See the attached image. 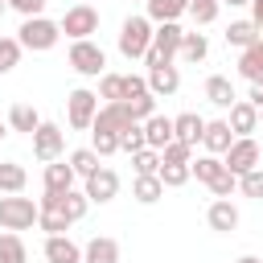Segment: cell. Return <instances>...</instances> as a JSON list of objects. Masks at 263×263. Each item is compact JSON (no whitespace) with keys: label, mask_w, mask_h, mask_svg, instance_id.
I'll return each mask as SVG.
<instances>
[{"label":"cell","mask_w":263,"mask_h":263,"mask_svg":"<svg viewBox=\"0 0 263 263\" xmlns=\"http://www.w3.org/2000/svg\"><path fill=\"white\" fill-rule=\"evenodd\" d=\"M21 37V49H33V53H45V49H53L58 45V37H62V29H58V21H45V16H25V25L16 29Z\"/></svg>","instance_id":"6da1fadb"},{"label":"cell","mask_w":263,"mask_h":263,"mask_svg":"<svg viewBox=\"0 0 263 263\" xmlns=\"http://www.w3.org/2000/svg\"><path fill=\"white\" fill-rule=\"evenodd\" d=\"M4 4H8V0H0V12H4Z\"/></svg>","instance_id":"816d5d0a"},{"label":"cell","mask_w":263,"mask_h":263,"mask_svg":"<svg viewBox=\"0 0 263 263\" xmlns=\"http://www.w3.org/2000/svg\"><path fill=\"white\" fill-rule=\"evenodd\" d=\"M58 29H62L66 37H74V41L90 37V33L99 29V12H95V4H74V8H66V16L58 21Z\"/></svg>","instance_id":"ba28073f"},{"label":"cell","mask_w":263,"mask_h":263,"mask_svg":"<svg viewBox=\"0 0 263 263\" xmlns=\"http://www.w3.org/2000/svg\"><path fill=\"white\" fill-rule=\"evenodd\" d=\"M82 263H119V242L107 238V234H95L82 247Z\"/></svg>","instance_id":"e0dca14e"},{"label":"cell","mask_w":263,"mask_h":263,"mask_svg":"<svg viewBox=\"0 0 263 263\" xmlns=\"http://www.w3.org/2000/svg\"><path fill=\"white\" fill-rule=\"evenodd\" d=\"M140 148H148L144 144V123H127L119 132V152H140Z\"/></svg>","instance_id":"d590c367"},{"label":"cell","mask_w":263,"mask_h":263,"mask_svg":"<svg viewBox=\"0 0 263 263\" xmlns=\"http://www.w3.org/2000/svg\"><path fill=\"white\" fill-rule=\"evenodd\" d=\"M119 90H123V74H99V99L115 103V99H119Z\"/></svg>","instance_id":"ab89813d"},{"label":"cell","mask_w":263,"mask_h":263,"mask_svg":"<svg viewBox=\"0 0 263 263\" xmlns=\"http://www.w3.org/2000/svg\"><path fill=\"white\" fill-rule=\"evenodd\" d=\"M148 45H152V21L148 16H127L123 29H119V53L127 62H136V58L148 53Z\"/></svg>","instance_id":"7a4b0ae2"},{"label":"cell","mask_w":263,"mask_h":263,"mask_svg":"<svg viewBox=\"0 0 263 263\" xmlns=\"http://www.w3.org/2000/svg\"><path fill=\"white\" fill-rule=\"evenodd\" d=\"M62 210H66V218H70V222H78V218L90 210V197H86V193H78V189H66V193H62Z\"/></svg>","instance_id":"d6a6232c"},{"label":"cell","mask_w":263,"mask_h":263,"mask_svg":"<svg viewBox=\"0 0 263 263\" xmlns=\"http://www.w3.org/2000/svg\"><path fill=\"white\" fill-rule=\"evenodd\" d=\"M148 90V82L140 78V74H123V90H119V103H127V99H136V95H144Z\"/></svg>","instance_id":"ee69618b"},{"label":"cell","mask_w":263,"mask_h":263,"mask_svg":"<svg viewBox=\"0 0 263 263\" xmlns=\"http://www.w3.org/2000/svg\"><path fill=\"white\" fill-rule=\"evenodd\" d=\"M218 4H222V0H189V16H193L197 25H210V21L218 16Z\"/></svg>","instance_id":"f35d334b"},{"label":"cell","mask_w":263,"mask_h":263,"mask_svg":"<svg viewBox=\"0 0 263 263\" xmlns=\"http://www.w3.org/2000/svg\"><path fill=\"white\" fill-rule=\"evenodd\" d=\"M238 74H242L247 82H259V78H263V37H259L255 45L242 49V58H238Z\"/></svg>","instance_id":"ffe728a7"},{"label":"cell","mask_w":263,"mask_h":263,"mask_svg":"<svg viewBox=\"0 0 263 263\" xmlns=\"http://www.w3.org/2000/svg\"><path fill=\"white\" fill-rule=\"evenodd\" d=\"M222 4H230V8H242V4H251V0H222Z\"/></svg>","instance_id":"c3c4849f"},{"label":"cell","mask_w":263,"mask_h":263,"mask_svg":"<svg viewBox=\"0 0 263 263\" xmlns=\"http://www.w3.org/2000/svg\"><path fill=\"white\" fill-rule=\"evenodd\" d=\"M0 263H29V251H25V238L16 230L0 234Z\"/></svg>","instance_id":"d4e9b609"},{"label":"cell","mask_w":263,"mask_h":263,"mask_svg":"<svg viewBox=\"0 0 263 263\" xmlns=\"http://www.w3.org/2000/svg\"><path fill=\"white\" fill-rule=\"evenodd\" d=\"M132 168H136V177H156V173H160V152H156V148L132 152Z\"/></svg>","instance_id":"4dcf8cb0"},{"label":"cell","mask_w":263,"mask_h":263,"mask_svg":"<svg viewBox=\"0 0 263 263\" xmlns=\"http://www.w3.org/2000/svg\"><path fill=\"white\" fill-rule=\"evenodd\" d=\"M127 123H136V119H132V111H127V103H119V99H115V103H107V107H99V111H95L90 132H115V136H119Z\"/></svg>","instance_id":"8fae6325"},{"label":"cell","mask_w":263,"mask_h":263,"mask_svg":"<svg viewBox=\"0 0 263 263\" xmlns=\"http://www.w3.org/2000/svg\"><path fill=\"white\" fill-rule=\"evenodd\" d=\"M45 259L49 263H82V247L70 242L66 234H49L45 238Z\"/></svg>","instance_id":"2e32d148"},{"label":"cell","mask_w":263,"mask_h":263,"mask_svg":"<svg viewBox=\"0 0 263 263\" xmlns=\"http://www.w3.org/2000/svg\"><path fill=\"white\" fill-rule=\"evenodd\" d=\"M259 156H263V148H259L251 136H234V144L222 152V164H226L234 177H242V173H251V168L259 164Z\"/></svg>","instance_id":"8992f818"},{"label":"cell","mask_w":263,"mask_h":263,"mask_svg":"<svg viewBox=\"0 0 263 263\" xmlns=\"http://www.w3.org/2000/svg\"><path fill=\"white\" fill-rule=\"evenodd\" d=\"M16 62H21V41L16 37H0V74L16 70Z\"/></svg>","instance_id":"74e56055"},{"label":"cell","mask_w":263,"mask_h":263,"mask_svg":"<svg viewBox=\"0 0 263 263\" xmlns=\"http://www.w3.org/2000/svg\"><path fill=\"white\" fill-rule=\"evenodd\" d=\"M201 132H205V119H201L197 111H185V115L173 119V140H181V144H189V148H197Z\"/></svg>","instance_id":"9a60e30c"},{"label":"cell","mask_w":263,"mask_h":263,"mask_svg":"<svg viewBox=\"0 0 263 263\" xmlns=\"http://www.w3.org/2000/svg\"><path fill=\"white\" fill-rule=\"evenodd\" d=\"M247 103H251V107H263V78H259V82H251V95H247Z\"/></svg>","instance_id":"bcb514c9"},{"label":"cell","mask_w":263,"mask_h":263,"mask_svg":"<svg viewBox=\"0 0 263 263\" xmlns=\"http://www.w3.org/2000/svg\"><path fill=\"white\" fill-rule=\"evenodd\" d=\"M90 148L99 156H111V152H119V136L115 132H90Z\"/></svg>","instance_id":"60d3db41"},{"label":"cell","mask_w":263,"mask_h":263,"mask_svg":"<svg viewBox=\"0 0 263 263\" xmlns=\"http://www.w3.org/2000/svg\"><path fill=\"white\" fill-rule=\"evenodd\" d=\"M37 123H41V115H37L29 103H12V111H8V127H12V132H29V136H33Z\"/></svg>","instance_id":"cb8c5ba5"},{"label":"cell","mask_w":263,"mask_h":263,"mask_svg":"<svg viewBox=\"0 0 263 263\" xmlns=\"http://www.w3.org/2000/svg\"><path fill=\"white\" fill-rule=\"evenodd\" d=\"M62 148H66V132H62L58 123H45V119H41L37 132H33V156L49 164V160L62 156Z\"/></svg>","instance_id":"9c48e42d"},{"label":"cell","mask_w":263,"mask_h":263,"mask_svg":"<svg viewBox=\"0 0 263 263\" xmlns=\"http://www.w3.org/2000/svg\"><path fill=\"white\" fill-rule=\"evenodd\" d=\"M66 189H74V168L70 164H45V193H66Z\"/></svg>","instance_id":"44dd1931"},{"label":"cell","mask_w":263,"mask_h":263,"mask_svg":"<svg viewBox=\"0 0 263 263\" xmlns=\"http://www.w3.org/2000/svg\"><path fill=\"white\" fill-rule=\"evenodd\" d=\"M148 90L156 95V99H168V95H177V86H181V70L173 66V62H156V66H148Z\"/></svg>","instance_id":"30bf717a"},{"label":"cell","mask_w":263,"mask_h":263,"mask_svg":"<svg viewBox=\"0 0 263 263\" xmlns=\"http://www.w3.org/2000/svg\"><path fill=\"white\" fill-rule=\"evenodd\" d=\"M70 168H74V177H90V173L99 168V152H95V148H78V152H70Z\"/></svg>","instance_id":"1f68e13d"},{"label":"cell","mask_w":263,"mask_h":263,"mask_svg":"<svg viewBox=\"0 0 263 263\" xmlns=\"http://www.w3.org/2000/svg\"><path fill=\"white\" fill-rule=\"evenodd\" d=\"M226 111H230V119H226V123H230V132H234V136H251V132H259V107H251L247 99H234Z\"/></svg>","instance_id":"4fadbf2b"},{"label":"cell","mask_w":263,"mask_h":263,"mask_svg":"<svg viewBox=\"0 0 263 263\" xmlns=\"http://www.w3.org/2000/svg\"><path fill=\"white\" fill-rule=\"evenodd\" d=\"M4 136H8V127H4V119H0V140H4Z\"/></svg>","instance_id":"f907efd6"},{"label":"cell","mask_w":263,"mask_h":263,"mask_svg":"<svg viewBox=\"0 0 263 263\" xmlns=\"http://www.w3.org/2000/svg\"><path fill=\"white\" fill-rule=\"evenodd\" d=\"M205 222H210V230H218V234L238 230V210H234V201H230V197H218V201L205 210Z\"/></svg>","instance_id":"5bb4252c"},{"label":"cell","mask_w":263,"mask_h":263,"mask_svg":"<svg viewBox=\"0 0 263 263\" xmlns=\"http://www.w3.org/2000/svg\"><path fill=\"white\" fill-rule=\"evenodd\" d=\"M160 160H164V164H189V160H193V148L181 144V140H168V144L160 148Z\"/></svg>","instance_id":"8d00e7d4"},{"label":"cell","mask_w":263,"mask_h":263,"mask_svg":"<svg viewBox=\"0 0 263 263\" xmlns=\"http://www.w3.org/2000/svg\"><path fill=\"white\" fill-rule=\"evenodd\" d=\"M201 144H205V152H226L230 144H234V132H230V123L226 119H214V123H205V132H201Z\"/></svg>","instance_id":"d6986e66"},{"label":"cell","mask_w":263,"mask_h":263,"mask_svg":"<svg viewBox=\"0 0 263 263\" xmlns=\"http://www.w3.org/2000/svg\"><path fill=\"white\" fill-rule=\"evenodd\" d=\"M25 168L16 160H0V193H21L25 189Z\"/></svg>","instance_id":"484cf974"},{"label":"cell","mask_w":263,"mask_h":263,"mask_svg":"<svg viewBox=\"0 0 263 263\" xmlns=\"http://www.w3.org/2000/svg\"><path fill=\"white\" fill-rule=\"evenodd\" d=\"M156 177H160L164 189H181V185L189 181V164H164V160H160V173H156Z\"/></svg>","instance_id":"e575fe53"},{"label":"cell","mask_w":263,"mask_h":263,"mask_svg":"<svg viewBox=\"0 0 263 263\" xmlns=\"http://www.w3.org/2000/svg\"><path fill=\"white\" fill-rule=\"evenodd\" d=\"M37 205H33V197H21V193H8V197H0V226L4 230H29L33 222H37Z\"/></svg>","instance_id":"277c9868"},{"label":"cell","mask_w":263,"mask_h":263,"mask_svg":"<svg viewBox=\"0 0 263 263\" xmlns=\"http://www.w3.org/2000/svg\"><path fill=\"white\" fill-rule=\"evenodd\" d=\"M238 263H263V259H255V255H242V259H238Z\"/></svg>","instance_id":"681fc988"},{"label":"cell","mask_w":263,"mask_h":263,"mask_svg":"<svg viewBox=\"0 0 263 263\" xmlns=\"http://www.w3.org/2000/svg\"><path fill=\"white\" fill-rule=\"evenodd\" d=\"M259 123H263V107H259Z\"/></svg>","instance_id":"f5cc1de1"},{"label":"cell","mask_w":263,"mask_h":263,"mask_svg":"<svg viewBox=\"0 0 263 263\" xmlns=\"http://www.w3.org/2000/svg\"><path fill=\"white\" fill-rule=\"evenodd\" d=\"M70 70H78L82 78H99V74H107V53L90 37H82L70 45Z\"/></svg>","instance_id":"5b68a950"},{"label":"cell","mask_w":263,"mask_h":263,"mask_svg":"<svg viewBox=\"0 0 263 263\" xmlns=\"http://www.w3.org/2000/svg\"><path fill=\"white\" fill-rule=\"evenodd\" d=\"M168 140H173V119H168V115H148V119H144V144L160 152Z\"/></svg>","instance_id":"ac0fdd59"},{"label":"cell","mask_w":263,"mask_h":263,"mask_svg":"<svg viewBox=\"0 0 263 263\" xmlns=\"http://www.w3.org/2000/svg\"><path fill=\"white\" fill-rule=\"evenodd\" d=\"M234 189H238V177H234L230 168H222V173L210 181V193H214V197H230Z\"/></svg>","instance_id":"b9f144b4"},{"label":"cell","mask_w":263,"mask_h":263,"mask_svg":"<svg viewBox=\"0 0 263 263\" xmlns=\"http://www.w3.org/2000/svg\"><path fill=\"white\" fill-rule=\"evenodd\" d=\"M21 16H41V8H45V0H8Z\"/></svg>","instance_id":"f6af8a7d"},{"label":"cell","mask_w":263,"mask_h":263,"mask_svg":"<svg viewBox=\"0 0 263 263\" xmlns=\"http://www.w3.org/2000/svg\"><path fill=\"white\" fill-rule=\"evenodd\" d=\"M251 21H255V29L263 33V0H251Z\"/></svg>","instance_id":"7dc6e473"},{"label":"cell","mask_w":263,"mask_h":263,"mask_svg":"<svg viewBox=\"0 0 263 263\" xmlns=\"http://www.w3.org/2000/svg\"><path fill=\"white\" fill-rule=\"evenodd\" d=\"M82 181H86V189H82V193H86L90 201H99V205H103V201H111V197L119 193V177H115L111 168H103V164H99L90 177H82Z\"/></svg>","instance_id":"7c38bea8"},{"label":"cell","mask_w":263,"mask_h":263,"mask_svg":"<svg viewBox=\"0 0 263 263\" xmlns=\"http://www.w3.org/2000/svg\"><path fill=\"white\" fill-rule=\"evenodd\" d=\"M222 168H226V164H222V160H218L214 152H205V156L189 160V177H197V181H205V185H210V181H214V177H218Z\"/></svg>","instance_id":"f1b7e54d"},{"label":"cell","mask_w":263,"mask_h":263,"mask_svg":"<svg viewBox=\"0 0 263 263\" xmlns=\"http://www.w3.org/2000/svg\"><path fill=\"white\" fill-rule=\"evenodd\" d=\"M148 4V21H177L181 12H189V0H144Z\"/></svg>","instance_id":"7402d4cb"},{"label":"cell","mask_w":263,"mask_h":263,"mask_svg":"<svg viewBox=\"0 0 263 263\" xmlns=\"http://www.w3.org/2000/svg\"><path fill=\"white\" fill-rule=\"evenodd\" d=\"M238 189H242L247 197H263V168L255 164L251 173H242V177H238Z\"/></svg>","instance_id":"7bdbcfd3"},{"label":"cell","mask_w":263,"mask_h":263,"mask_svg":"<svg viewBox=\"0 0 263 263\" xmlns=\"http://www.w3.org/2000/svg\"><path fill=\"white\" fill-rule=\"evenodd\" d=\"M205 99H210L214 107H230V103H234V86H230V78H226V74L205 78Z\"/></svg>","instance_id":"603a6c76"},{"label":"cell","mask_w":263,"mask_h":263,"mask_svg":"<svg viewBox=\"0 0 263 263\" xmlns=\"http://www.w3.org/2000/svg\"><path fill=\"white\" fill-rule=\"evenodd\" d=\"M205 53H210V41H205L201 33H185V37H181V49H177L181 62H201Z\"/></svg>","instance_id":"83f0119b"},{"label":"cell","mask_w":263,"mask_h":263,"mask_svg":"<svg viewBox=\"0 0 263 263\" xmlns=\"http://www.w3.org/2000/svg\"><path fill=\"white\" fill-rule=\"evenodd\" d=\"M95 111H99V95H95V90H86V86L70 90V99H66V119H70V127L86 132V127L95 123Z\"/></svg>","instance_id":"52a82bcc"},{"label":"cell","mask_w":263,"mask_h":263,"mask_svg":"<svg viewBox=\"0 0 263 263\" xmlns=\"http://www.w3.org/2000/svg\"><path fill=\"white\" fill-rule=\"evenodd\" d=\"M127 111H132V119H136V123H144L148 115H156V95H152V90H144V95L127 99Z\"/></svg>","instance_id":"836d02e7"},{"label":"cell","mask_w":263,"mask_h":263,"mask_svg":"<svg viewBox=\"0 0 263 263\" xmlns=\"http://www.w3.org/2000/svg\"><path fill=\"white\" fill-rule=\"evenodd\" d=\"M259 41V29H255V21H234L230 29H226V45H238V49H247V45H255Z\"/></svg>","instance_id":"4316f807"},{"label":"cell","mask_w":263,"mask_h":263,"mask_svg":"<svg viewBox=\"0 0 263 263\" xmlns=\"http://www.w3.org/2000/svg\"><path fill=\"white\" fill-rule=\"evenodd\" d=\"M132 197H136V201H144V205L160 201V197H164V185H160V177H136V185H132Z\"/></svg>","instance_id":"f546056e"},{"label":"cell","mask_w":263,"mask_h":263,"mask_svg":"<svg viewBox=\"0 0 263 263\" xmlns=\"http://www.w3.org/2000/svg\"><path fill=\"white\" fill-rule=\"evenodd\" d=\"M181 37H185V29H181L177 21H160V25L152 29V45H148L144 62H148V66H156V62H173L177 49H181Z\"/></svg>","instance_id":"3957f363"}]
</instances>
